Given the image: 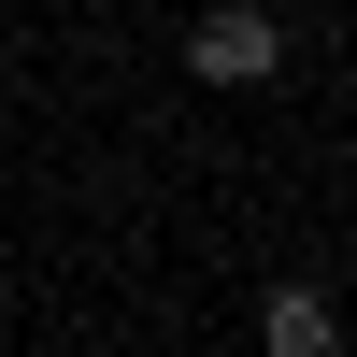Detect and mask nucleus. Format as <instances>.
I'll use <instances>...</instances> for the list:
<instances>
[{
	"instance_id": "nucleus-1",
	"label": "nucleus",
	"mask_w": 357,
	"mask_h": 357,
	"mask_svg": "<svg viewBox=\"0 0 357 357\" xmlns=\"http://www.w3.org/2000/svg\"><path fill=\"white\" fill-rule=\"evenodd\" d=\"M186 72H200V86H272V72H286L272 0H215V15L186 29Z\"/></svg>"
},
{
	"instance_id": "nucleus-2",
	"label": "nucleus",
	"mask_w": 357,
	"mask_h": 357,
	"mask_svg": "<svg viewBox=\"0 0 357 357\" xmlns=\"http://www.w3.org/2000/svg\"><path fill=\"white\" fill-rule=\"evenodd\" d=\"M257 357H343L329 286H272V301H257Z\"/></svg>"
},
{
	"instance_id": "nucleus-3",
	"label": "nucleus",
	"mask_w": 357,
	"mask_h": 357,
	"mask_svg": "<svg viewBox=\"0 0 357 357\" xmlns=\"http://www.w3.org/2000/svg\"><path fill=\"white\" fill-rule=\"evenodd\" d=\"M86 357H100V343H86Z\"/></svg>"
}]
</instances>
